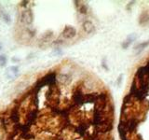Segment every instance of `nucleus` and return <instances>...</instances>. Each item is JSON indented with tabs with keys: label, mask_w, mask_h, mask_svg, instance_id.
Returning <instances> with one entry per match:
<instances>
[{
	"label": "nucleus",
	"mask_w": 149,
	"mask_h": 140,
	"mask_svg": "<svg viewBox=\"0 0 149 140\" xmlns=\"http://www.w3.org/2000/svg\"><path fill=\"white\" fill-rule=\"evenodd\" d=\"M3 18H4V21L6 22H9V17H8V14H6V13H3Z\"/></svg>",
	"instance_id": "12"
},
{
	"label": "nucleus",
	"mask_w": 149,
	"mask_h": 140,
	"mask_svg": "<svg viewBox=\"0 0 149 140\" xmlns=\"http://www.w3.org/2000/svg\"><path fill=\"white\" fill-rule=\"evenodd\" d=\"M7 140H22L20 138H16V137H8Z\"/></svg>",
	"instance_id": "13"
},
{
	"label": "nucleus",
	"mask_w": 149,
	"mask_h": 140,
	"mask_svg": "<svg viewBox=\"0 0 149 140\" xmlns=\"http://www.w3.org/2000/svg\"><path fill=\"white\" fill-rule=\"evenodd\" d=\"M7 63V58L4 55H0V66H4Z\"/></svg>",
	"instance_id": "10"
},
{
	"label": "nucleus",
	"mask_w": 149,
	"mask_h": 140,
	"mask_svg": "<svg viewBox=\"0 0 149 140\" xmlns=\"http://www.w3.org/2000/svg\"><path fill=\"white\" fill-rule=\"evenodd\" d=\"M148 45H149V41H147V42H143V43H142V44H139L137 48H140V50H143V49H144V48H146V47L148 46Z\"/></svg>",
	"instance_id": "11"
},
{
	"label": "nucleus",
	"mask_w": 149,
	"mask_h": 140,
	"mask_svg": "<svg viewBox=\"0 0 149 140\" xmlns=\"http://www.w3.org/2000/svg\"><path fill=\"white\" fill-rule=\"evenodd\" d=\"M84 99H85V94L82 92V91L79 89H76L73 93V102L77 106H81L85 103Z\"/></svg>",
	"instance_id": "3"
},
{
	"label": "nucleus",
	"mask_w": 149,
	"mask_h": 140,
	"mask_svg": "<svg viewBox=\"0 0 149 140\" xmlns=\"http://www.w3.org/2000/svg\"><path fill=\"white\" fill-rule=\"evenodd\" d=\"M78 11L82 14H86L88 12V7L86 4H80V2H76Z\"/></svg>",
	"instance_id": "7"
},
{
	"label": "nucleus",
	"mask_w": 149,
	"mask_h": 140,
	"mask_svg": "<svg viewBox=\"0 0 149 140\" xmlns=\"http://www.w3.org/2000/svg\"><path fill=\"white\" fill-rule=\"evenodd\" d=\"M59 79H60V81L62 82L63 84H66V83L70 80V79H69V77L67 76V75H65V74H62V75H61Z\"/></svg>",
	"instance_id": "9"
},
{
	"label": "nucleus",
	"mask_w": 149,
	"mask_h": 140,
	"mask_svg": "<svg viewBox=\"0 0 149 140\" xmlns=\"http://www.w3.org/2000/svg\"><path fill=\"white\" fill-rule=\"evenodd\" d=\"M52 38H53V32L52 31H47L40 37L38 45L41 47V48H44V47L49 45V43L50 41H52Z\"/></svg>",
	"instance_id": "2"
},
{
	"label": "nucleus",
	"mask_w": 149,
	"mask_h": 140,
	"mask_svg": "<svg viewBox=\"0 0 149 140\" xmlns=\"http://www.w3.org/2000/svg\"><path fill=\"white\" fill-rule=\"evenodd\" d=\"M121 78H122V75H120V76H119V78H118V85H119V84H120V81H121Z\"/></svg>",
	"instance_id": "14"
},
{
	"label": "nucleus",
	"mask_w": 149,
	"mask_h": 140,
	"mask_svg": "<svg viewBox=\"0 0 149 140\" xmlns=\"http://www.w3.org/2000/svg\"><path fill=\"white\" fill-rule=\"evenodd\" d=\"M34 32H32L30 29L25 28V29H22L20 33H19V38L22 41H29L31 38L34 36Z\"/></svg>",
	"instance_id": "5"
},
{
	"label": "nucleus",
	"mask_w": 149,
	"mask_h": 140,
	"mask_svg": "<svg viewBox=\"0 0 149 140\" xmlns=\"http://www.w3.org/2000/svg\"><path fill=\"white\" fill-rule=\"evenodd\" d=\"M20 20L25 25H30L34 22V14L31 9H24L20 14Z\"/></svg>",
	"instance_id": "1"
},
{
	"label": "nucleus",
	"mask_w": 149,
	"mask_h": 140,
	"mask_svg": "<svg viewBox=\"0 0 149 140\" xmlns=\"http://www.w3.org/2000/svg\"><path fill=\"white\" fill-rule=\"evenodd\" d=\"M77 35V30L72 26H65L62 33V36L65 39H72Z\"/></svg>",
	"instance_id": "4"
},
{
	"label": "nucleus",
	"mask_w": 149,
	"mask_h": 140,
	"mask_svg": "<svg viewBox=\"0 0 149 140\" xmlns=\"http://www.w3.org/2000/svg\"><path fill=\"white\" fill-rule=\"evenodd\" d=\"M0 48H1V47H0Z\"/></svg>",
	"instance_id": "15"
},
{
	"label": "nucleus",
	"mask_w": 149,
	"mask_h": 140,
	"mask_svg": "<svg viewBox=\"0 0 149 140\" xmlns=\"http://www.w3.org/2000/svg\"><path fill=\"white\" fill-rule=\"evenodd\" d=\"M136 38V36L135 35H130V36H128V38L126 39V41H124V43L122 44V47L124 49H126V48H128V47L130 46V44L132 43V42Z\"/></svg>",
	"instance_id": "8"
},
{
	"label": "nucleus",
	"mask_w": 149,
	"mask_h": 140,
	"mask_svg": "<svg viewBox=\"0 0 149 140\" xmlns=\"http://www.w3.org/2000/svg\"><path fill=\"white\" fill-rule=\"evenodd\" d=\"M83 29L88 34H91L95 31V27L91 21H85L83 22Z\"/></svg>",
	"instance_id": "6"
}]
</instances>
